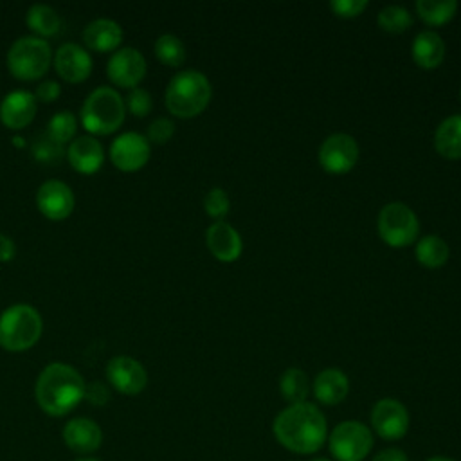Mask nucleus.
<instances>
[{"label":"nucleus","instance_id":"1","mask_svg":"<svg viewBox=\"0 0 461 461\" xmlns=\"http://www.w3.org/2000/svg\"><path fill=\"white\" fill-rule=\"evenodd\" d=\"M272 430L276 439L290 452L313 454L324 445L328 425L317 405L303 402L281 411L272 423Z\"/></svg>","mask_w":461,"mask_h":461},{"label":"nucleus","instance_id":"2","mask_svg":"<svg viewBox=\"0 0 461 461\" xmlns=\"http://www.w3.org/2000/svg\"><path fill=\"white\" fill-rule=\"evenodd\" d=\"M85 389L86 384L76 367L52 362L41 369L34 394L43 412L49 416H65L85 398Z\"/></svg>","mask_w":461,"mask_h":461},{"label":"nucleus","instance_id":"3","mask_svg":"<svg viewBox=\"0 0 461 461\" xmlns=\"http://www.w3.org/2000/svg\"><path fill=\"white\" fill-rule=\"evenodd\" d=\"M211 94L209 79L202 72L187 68L171 77L164 99L169 113L180 119H191L205 110Z\"/></svg>","mask_w":461,"mask_h":461},{"label":"nucleus","instance_id":"4","mask_svg":"<svg viewBox=\"0 0 461 461\" xmlns=\"http://www.w3.org/2000/svg\"><path fill=\"white\" fill-rule=\"evenodd\" d=\"M126 106L121 94L112 86H97L83 101L79 119L88 135H110L121 128Z\"/></svg>","mask_w":461,"mask_h":461},{"label":"nucleus","instance_id":"5","mask_svg":"<svg viewBox=\"0 0 461 461\" xmlns=\"http://www.w3.org/2000/svg\"><path fill=\"white\" fill-rule=\"evenodd\" d=\"M41 333L43 319L31 304L16 303L0 313V348L9 353L31 349Z\"/></svg>","mask_w":461,"mask_h":461},{"label":"nucleus","instance_id":"6","mask_svg":"<svg viewBox=\"0 0 461 461\" xmlns=\"http://www.w3.org/2000/svg\"><path fill=\"white\" fill-rule=\"evenodd\" d=\"M5 63L13 77L20 81H38L47 74L52 63V49L47 40L32 34L22 36L11 43Z\"/></svg>","mask_w":461,"mask_h":461},{"label":"nucleus","instance_id":"7","mask_svg":"<svg viewBox=\"0 0 461 461\" xmlns=\"http://www.w3.org/2000/svg\"><path fill=\"white\" fill-rule=\"evenodd\" d=\"M378 236L394 249L411 245L420 230V221L411 207L402 202H391L382 207L376 220Z\"/></svg>","mask_w":461,"mask_h":461},{"label":"nucleus","instance_id":"8","mask_svg":"<svg viewBox=\"0 0 461 461\" xmlns=\"http://www.w3.org/2000/svg\"><path fill=\"white\" fill-rule=\"evenodd\" d=\"M328 443L335 459L362 461L373 448V434L362 421L348 420L331 430Z\"/></svg>","mask_w":461,"mask_h":461},{"label":"nucleus","instance_id":"9","mask_svg":"<svg viewBox=\"0 0 461 461\" xmlns=\"http://www.w3.org/2000/svg\"><path fill=\"white\" fill-rule=\"evenodd\" d=\"M151 146L148 139L137 131L119 133L108 149L110 162L124 173H133L144 167L149 160Z\"/></svg>","mask_w":461,"mask_h":461},{"label":"nucleus","instance_id":"10","mask_svg":"<svg viewBox=\"0 0 461 461\" xmlns=\"http://www.w3.org/2000/svg\"><path fill=\"white\" fill-rule=\"evenodd\" d=\"M358 160L357 140L348 133H333L319 148V164L331 175H344Z\"/></svg>","mask_w":461,"mask_h":461},{"label":"nucleus","instance_id":"11","mask_svg":"<svg viewBox=\"0 0 461 461\" xmlns=\"http://www.w3.org/2000/svg\"><path fill=\"white\" fill-rule=\"evenodd\" d=\"M108 79L121 88H135L146 76V59L133 47L117 49L106 63Z\"/></svg>","mask_w":461,"mask_h":461},{"label":"nucleus","instance_id":"12","mask_svg":"<svg viewBox=\"0 0 461 461\" xmlns=\"http://www.w3.org/2000/svg\"><path fill=\"white\" fill-rule=\"evenodd\" d=\"M76 205V196L68 184L58 178L45 180L36 191V207L38 211L52 221L67 220Z\"/></svg>","mask_w":461,"mask_h":461},{"label":"nucleus","instance_id":"13","mask_svg":"<svg viewBox=\"0 0 461 461\" xmlns=\"http://www.w3.org/2000/svg\"><path fill=\"white\" fill-rule=\"evenodd\" d=\"M371 425L380 438L396 441L409 430V412L402 402L394 398H382L371 411Z\"/></svg>","mask_w":461,"mask_h":461},{"label":"nucleus","instance_id":"14","mask_svg":"<svg viewBox=\"0 0 461 461\" xmlns=\"http://www.w3.org/2000/svg\"><path fill=\"white\" fill-rule=\"evenodd\" d=\"M106 378L115 391L128 396L139 394L148 384V373L144 366L128 355H117L110 358L106 366Z\"/></svg>","mask_w":461,"mask_h":461},{"label":"nucleus","instance_id":"15","mask_svg":"<svg viewBox=\"0 0 461 461\" xmlns=\"http://www.w3.org/2000/svg\"><path fill=\"white\" fill-rule=\"evenodd\" d=\"M52 65L58 76L67 83H83L94 68L90 52L79 43H63L52 56Z\"/></svg>","mask_w":461,"mask_h":461},{"label":"nucleus","instance_id":"16","mask_svg":"<svg viewBox=\"0 0 461 461\" xmlns=\"http://www.w3.org/2000/svg\"><path fill=\"white\" fill-rule=\"evenodd\" d=\"M38 112V101L29 90H13L0 101V121L9 130L29 126Z\"/></svg>","mask_w":461,"mask_h":461},{"label":"nucleus","instance_id":"17","mask_svg":"<svg viewBox=\"0 0 461 461\" xmlns=\"http://www.w3.org/2000/svg\"><path fill=\"white\" fill-rule=\"evenodd\" d=\"M65 157L72 169L81 175H94L104 162L101 142L94 135L76 137L65 149Z\"/></svg>","mask_w":461,"mask_h":461},{"label":"nucleus","instance_id":"18","mask_svg":"<svg viewBox=\"0 0 461 461\" xmlns=\"http://www.w3.org/2000/svg\"><path fill=\"white\" fill-rule=\"evenodd\" d=\"M122 38V27L112 18H95L86 23L81 32L85 49L95 52H115L117 49H121Z\"/></svg>","mask_w":461,"mask_h":461},{"label":"nucleus","instance_id":"19","mask_svg":"<svg viewBox=\"0 0 461 461\" xmlns=\"http://www.w3.org/2000/svg\"><path fill=\"white\" fill-rule=\"evenodd\" d=\"M205 243H207V249L211 250V254L223 263L236 261L243 250L241 236L238 234V230L221 220L214 221L205 230Z\"/></svg>","mask_w":461,"mask_h":461},{"label":"nucleus","instance_id":"20","mask_svg":"<svg viewBox=\"0 0 461 461\" xmlns=\"http://www.w3.org/2000/svg\"><path fill=\"white\" fill-rule=\"evenodd\" d=\"M67 447L77 454H88L101 447L103 432L99 425L88 418H74L63 429Z\"/></svg>","mask_w":461,"mask_h":461},{"label":"nucleus","instance_id":"21","mask_svg":"<svg viewBox=\"0 0 461 461\" xmlns=\"http://www.w3.org/2000/svg\"><path fill=\"white\" fill-rule=\"evenodd\" d=\"M349 393L348 376L335 367H328L321 371L313 380V394L324 405L340 403Z\"/></svg>","mask_w":461,"mask_h":461},{"label":"nucleus","instance_id":"22","mask_svg":"<svg viewBox=\"0 0 461 461\" xmlns=\"http://www.w3.org/2000/svg\"><path fill=\"white\" fill-rule=\"evenodd\" d=\"M412 59L421 68H434L443 61L445 43L443 38L434 31H421L412 41Z\"/></svg>","mask_w":461,"mask_h":461},{"label":"nucleus","instance_id":"23","mask_svg":"<svg viewBox=\"0 0 461 461\" xmlns=\"http://www.w3.org/2000/svg\"><path fill=\"white\" fill-rule=\"evenodd\" d=\"M434 148L445 158H461V115H450L439 122L434 133Z\"/></svg>","mask_w":461,"mask_h":461},{"label":"nucleus","instance_id":"24","mask_svg":"<svg viewBox=\"0 0 461 461\" xmlns=\"http://www.w3.org/2000/svg\"><path fill=\"white\" fill-rule=\"evenodd\" d=\"M25 23L32 31V36L41 40L56 36L61 29L59 14L47 4H32L25 13Z\"/></svg>","mask_w":461,"mask_h":461},{"label":"nucleus","instance_id":"25","mask_svg":"<svg viewBox=\"0 0 461 461\" xmlns=\"http://www.w3.org/2000/svg\"><path fill=\"white\" fill-rule=\"evenodd\" d=\"M279 391L290 405L306 402V396L310 393V382L306 373L299 367H288L279 378Z\"/></svg>","mask_w":461,"mask_h":461},{"label":"nucleus","instance_id":"26","mask_svg":"<svg viewBox=\"0 0 461 461\" xmlns=\"http://www.w3.org/2000/svg\"><path fill=\"white\" fill-rule=\"evenodd\" d=\"M416 259L427 268H438L448 259V245L439 236H425L416 245Z\"/></svg>","mask_w":461,"mask_h":461},{"label":"nucleus","instance_id":"27","mask_svg":"<svg viewBox=\"0 0 461 461\" xmlns=\"http://www.w3.org/2000/svg\"><path fill=\"white\" fill-rule=\"evenodd\" d=\"M416 11L420 18L430 25H443L454 18L457 11L456 0H418Z\"/></svg>","mask_w":461,"mask_h":461},{"label":"nucleus","instance_id":"28","mask_svg":"<svg viewBox=\"0 0 461 461\" xmlns=\"http://www.w3.org/2000/svg\"><path fill=\"white\" fill-rule=\"evenodd\" d=\"M153 52L157 59L167 67H180L185 61V47L175 34H162L157 38Z\"/></svg>","mask_w":461,"mask_h":461},{"label":"nucleus","instance_id":"29","mask_svg":"<svg viewBox=\"0 0 461 461\" xmlns=\"http://www.w3.org/2000/svg\"><path fill=\"white\" fill-rule=\"evenodd\" d=\"M76 130H77L76 115L72 112H68V110H61V112H56L49 119L45 135L50 137L54 142L63 146L67 142H72V137L76 135Z\"/></svg>","mask_w":461,"mask_h":461},{"label":"nucleus","instance_id":"30","mask_svg":"<svg viewBox=\"0 0 461 461\" xmlns=\"http://www.w3.org/2000/svg\"><path fill=\"white\" fill-rule=\"evenodd\" d=\"M376 23L385 32H403L412 23V18L402 5H387L378 13Z\"/></svg>","mask_w":461,"mask_h":461},{"label":"nucleus","instance_id":"31","mask_svg":"<svg viewBox=\"0 0 461 461\" xmlns=\"http://www.w3.org/2000/svg\"><path fill=\"white\" fill-rule=\"evenodd\" d=\"M31 153L36 162L52 166V164L61 162V158L65 155V148L61 144L54 142L50 137L40 135L31 142Z\"/></svg>","mask_w":461,"mask_h":461},{"label":"nucleus","instance_id":"32","mask_svg":"<svg viewBox=\"0 0 461 461\" xmlns=\"http://www.w3.org/2000/svg\"><path fill=\"white\" fill-rule=\"evenodd\" d=\"M124 106L131 115L146 117L153 108V99L148 90L135 86V88L128 90V95L124 97Z\"/></svg>","mask_w":461,"mask_h":461},{"label":"nucleus","instance_id":"33","mask_svg":"<svg viewBox=\"0 0 461 461\" xmlns=\"http://www.w3.org/2000/svg\"><path fill=\"white\" fill-rule=\"evenodd\" d=\"M203 209L211 218L220 221V218H223L230 209L227 193L221 187H212L203 198Z\"/></svg>","mask_w":461,"mask_h":461},{"label":"nucleus","instance_id":"34","mask_svg":"<svg viewBox=\"0 0 461 461\" xmlns=\"http://www.w3.org/2000/svg\"><path fill=\"white\" fill-rule=\"evenodd\" d=\"M173 133H175L173 121L167 117H157L155 121L149 122L146 139L148 142H153V144H166L173 137Z\"/></svg>","mask_w":461,"mask_h":461},{"label":"nucleus","instance_id":"35","mask_svg":"<svg viewBox=\"0 0 461 461\" xmlns=\"http://www.w3.org/2000/svg\"><path fill=\"white\" fill-rule=\"evenodd\" d=\"M330 7L340 18H355L367 7V0H333Z\"/></svg>","mask_w":461,"mask_h":461},{"label":"nucleus","instance_id":"36","mask_svg":"<svg viewBox=\"0 0 461 461\" xmlns=\"http://www.w3.org/2000/svg\"><path fill=\"white\" fill-rule=\"evenodd\" d=\"M32 94L38 103H54L61 95V86L58 81L45 79V81L38 83V86Z\"/></svg>","mask_w":461,"mask_h":461},{"label":"nucleus","instance_id":"37","mask_svg":"<svg viewBox=\"0 0 461 461\" xmlns=\"http://www.w3.org/2000/svg\"><path fill=\"white\" fill-rule=\"evenodd\" d=\"M85 398L94 405H104L110 398V393H108V387L104 384L92 382L85 389Z\"/></svg>","mask_w":461,"mask_h":461},{"label":"nucleus","instance_id":"38","mask_svg":"<svg viewBox=\"0 0 461 461\" xmlns=\"http://www.w3.org/2000/svg\"><path fill=\"white\" fill-rule=\"evenodd\" d=\"M16 256V243L5 232H0V263H9Z\"/></svg>","mask_w":461,"mask_h":461},{"label":"nucleus","instance_id":"39","mask_svg":"<svg viewBox=\"0 0 461 461\" xmlns=\"http://www.w3.org/2000/svg\"><path fill=\"white\" fill-rule=\"evenodd\" d=\"M371 461H409L405 452L400 448H385L378 452Z\"/></svg>","mask_w":461,"mask_h":461},{"label":"nucleus","instance_id":"40","mask_svg":"<svg viewBox=\"0 0 461 461\" xmlns=\"http://www.w3.org/2000/svg\"><path fill=\"white\" fill-rule=\"evenodd\" d=\"M427 461H454L450 457H445V456H434V457H429Z\"/></svg>","mask_w":461,"mask_h":461},{"label":"nucleus","instance_id":"41","mask_svg":"<svg viewBox=\"0 0 461 461\" xmlns=\"http://www.w3.org/2000/svg\"><path fill=\"white\" fill-rule=\"evenodd\" d=\"M14 142H16V146H18V148H22V146L25 144V140H23L22 137H13V144H14Z\"/></svg>","mask_w":461,"mask_h":461},{"label":"nucleus","instance_id":"42","mask_svg":"<svg viewBox=\"0 0 461 461\" xmlns=\"http://www.w3.org/2000/svg\"><path fill=\"white\" fill-rule=\"evenodd\" d=\"M76 461H101V459H95V457H79Z\"/></svg>","mask_w":461,"mask_h":461},{"label":"nucleus","instance_id":"43","mask_svg":"<svg viewBox=\"0 0 461 461\" xmlns=\"http://www.w3.org/2000/svg\"><path fill=\"white\" fill-rule=\"evenodd\" d=\"M312 461H330V459H326V457H315V459H312Z\"/></svg>","mask_w":461,"mask_h":461}]
</instances>
